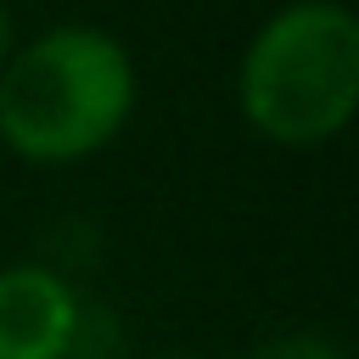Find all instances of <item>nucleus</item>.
<instances>
[{"instance_id":"f257e3e1","label":"nucleus","mask_w":359,"mask_h":359,"mask_svg":"<svg viewBox=\"0 0 359 359\" xmlns=\"http://www.w3.org/2000/svg\"><path fill=\"white\" fill-rule=\"evenodd\" d=\"M135 107V62L101 28H50L0 67V140L28 163L101 151Z\"/></svg>"},{"instance_id":"f03ea898","label":"nucleus","mask_w":359,"mask_h":359,"mask_svg":"<svg viewBox=\"0 0 359 359\" xmlns=\"http://www.w3.org/2000/svg\"><path fill=\"white\" fill-rule=\"evenodd\" d=\"M359 107V22L331 0L275 11L241 56V112L280 146L331 140Z\"/></svg>"},{"instance_id":"7ed1b4c3","label":"nucleus","mask_w":359,"mask_h":359,"mask_svg":"<svg viewBox=\"0 0 359 359\" xmlns=\"http://www.w3.org/2000/svg\"><path fill=\"white\" fill-rule=\"evenodd\" d=\"M79 331L73 286L45 264L0 269V359H67Z\"/></svg>"},{"instance_id":"20e7f679","label":"nucleus","mask_w":359,"mask_h":359,"mask_svg":"<svg viewBox=\"0 0 359 359\" xmlns=\"http://www.w3.org/2000/svg\"><path fill=\"white\" fill-rule=\"evenodd\" d=\"M252 359H348L331 337H314V331H303V337H280V342H269V348H258Z\"/></svg>"},{"instance_id":"39448f33","label":"nucleus","mask_w":359,"mask_h":359,"mask_svg":"<svg viewBox=\"0 0 359 359\" xmlns=\"http://www.w3.org/2000/svg\"><path fill=\"white\" fill-rule=\"evenodd\" d=\"M6 56H11V17H6V6H0V67H6Z\"/></svg>"},{"instance_id":"423d86ee","label":"nucleus","mask_w":359,"mask_h":359,"mask_svg":"<svg viewBox=\"0 0 359 359\" xmlns=\"http://www.w3.org/2000/svg\"><path fill=\"white\" fill-rule=\"evenodd\" d=\"M168 359H191V353H168Z\"/></svg>"}]
</instances>
